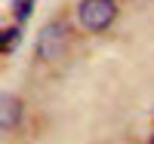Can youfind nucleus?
<instances>
[{
    "instance_id": "obj_1",
    "label": "nucleus",
    "mask_w": 154,
    "mask_h": 144,
    "mask_svg": "<svg viewBox=\"0 0 154 144\" xmlns=\"http://www.w3.org/2000/svg\"><path fill=\"white\" fill-rule=\"evenodd\" d=\"M114 19H117V3L114 0H80V6H77V22L93 34L105 31Z\"/></svg>"
},
{
    "instance_id": "obj_2",
    "label": "nucleus",
    "mask_w": 154,
    "mask_h": 144,
    "mask_svg": "<svg viewBox=\"0 0 154 144\" xmlns=\"http://www.w3.org/2000/svg\"><path fill=\"white\" fill-rule=\"evenodd\" d=\"M65 40H68V28L62 22H49L43 25L40 37H37V55L43 61H56L65 52Z\"/></svg>"
},
{
    "instance_id": "obj_3",
    "label": "nucleus",
    "mask_w": 154,
    "mask_h": 144,
    "mask_svg": "<svg viewBox=\"0 0 154 144\" xmlns=\"http://www.w3.org/2000/svg\"><path fill=\"white\" fill-rule=\"evenodd\" d=\"M0 126H3V132L6 129H12L19 123V116H22V104H19V98L16 95H3V101H0Z\"/></svg>"
},
{
    "instance_id": "obj_4",
    "label": "nucleus",
    "mask_w": 154,
    "mask_h": 144,
    "mask_svg": "<svg viewBox=\"0 0 154 144\" xmlns=\"http://www.w3.org/2000/svg\"><path fill=\"white\" fill-rule=\"evenodd\" d=\"M19 43H22V31L19 28H3L0 31V49L3 52H12Z\"/></svg>"
},
{
    "instance_id": "obj_5",
    "label": "nucleus",
    "mask_w": 154,
    "mask_h": 144,
    "mask_svg": "<svg viewBox=\"0 0 154 144\" xmlns=\"http://www.w3.org/2000/svg\"><path fill=\"white\" fill-rule=\"evenodd\" d=\"M34 3L37 0H12V16H16V22H28L31 12H34Z\"/></svg>"
},
{
    "instance_id": "obj_6",
    "label": "nucleus",
    "mask_w": 154,
    "mask_h": 144,
    "mask_svg": "<svg viewBox=\"0 0 154 144\" xmlns=\"http://www.w3.org/2000/svg\"><path fill=\"white\" fill-rule=\"evenodd\" d=\"M148 141H151V144H154V132H151V138H148Z\"/></svg>"
}]
</instances>
